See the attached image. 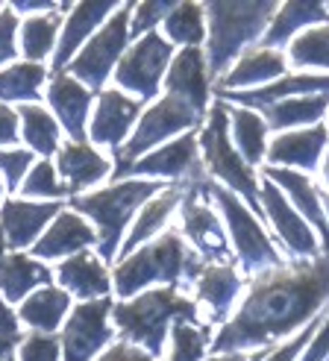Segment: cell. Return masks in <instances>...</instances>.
I'll use <instances>...</instances> for the list:
<instances>
[{
  "mask_svg": "<svg viewBox=\"0 0 329 361\" xmlns=\"http://www.w3.org/2000/svg\"><path fill=\"white\" fill-rule=\"evenodd\" d=\"M164 39L182 47H200L206 39V12L200 4H174L162 21Z\"/></svg>",
  "mask_w": 329,
  "mask_h": 361,
  "instance_id": "cell-36",
  "label": "cell"
},
{
  "mask_svg": "<svg viewBox=\"0 0 329 361\" xmlns=\"http://www.w3.org/2000/svg\"><path fill=\"white\" fill-rule=\"evenodd\" d=\"M329 133L323 123L315 126H303V130H288V133H277L268 144V161L273 168H288V171H312L321 165V156L326 150Z\"/></svg>",
  "mask_w": 329,
  "mask_h": 361,
  "instance_id": "cell-17",
  "label": "cell"
},
{
  "mask_svg": "<svg viewBox=\"0 0 329 361\" xmlns=\"http://www.w3.org/2000/svg\"><path fill=\"white\" fill-rule=\"evenodd\" d=\"M56 279L65 285V294L80 297V300H100L109 294L112 279H109V270L103 267V259L91 256V252H77V256L65 259L56 267Z\"/></svg>",
  "mask_w": 329,
  "mask_h": 361,
  "instance_id": "cell-29",
  "label": "cell"
},
{
  "mask_svg": "<svg viewBox=\"0 0 329 361\" xmlns=\"http://www.w3.org/2000/svg\"><path fill=\"white\" fill-rule=\"evenodd\" d=\"M326 9H329V6H326Z\"/></svg>",
  "mask_w": 329,
  "mask_h": 361,
  "instance_id": "cell-57",
  "label": "cell"
},
{
  "mask_svg": "<svg viewBox=\"0 0 329 361\" xmlns=\"http://www.w3.org/2000/svg\"><path fill=\"white\" fill-rule=\"evenodd\" d=\"M21 194H24V200L39 197L42 203H59L65 197V185H62V179L56 173V165H53L50 159L35 161V165L30 168V173L24 176V183H21Z\"/></svg>",
  "mask_w": 329,
  "mask_h": 361,
  "instance_id": "cell-39",
  "label": "cell"
},
{
  "mask_svg": "<svg viewBox=\"0 0 329 361\" xmlns=\"http://www.w3.org/2000/svg\"><path fill=\"white\" fill-rule=\"evenodd\" d=\"M277 6L280 4H273V0H265V4H206V71L224 74L232 59L244 53L247 44L265 35Z\"/></svg>",
  "mask_w": 329,
  "mask_h": 361,
  "instance_id": "cell-4",
  "label": "cell"
},
{
  "mask_svg": "<svg viewBox=\"0 0 329 361\" xmlns=\"http://www.w3.org/2000/svg\"><path fill=\"white\" fill-rule=\"evenodd\" d=\"M32 168V153L30 150H21V147H6L0 150V173H4L6 185L9 188H18L24 183V176L30 173Z\"/></svg>",
  "mask_w": 329,
  "mask_h": 361,
  "instance_id": "cell-42",
  "label": "cell"
},
{
  "mask_svg": "<svg viewBox=\"0 0 329 361\" xmlns=\"http://www.w3.org/2000/svg\"><path fill=\"white\" fill-rule=\"evenodd\" d=\"M115 326L121 329V338L126 344H133L144 350L150 358L162 355L164 350V338H168V326L186 320L197 323V305L182 297L177 288H150L126 302L112 305Z\"/></svg>",
  "mask_w": 329,
  "mask_h": 361,
  "instance_id": "cell-3",
  "label": "cell"
},
{
  "mask_svg": "<svg viewBox=\"0 0 329 361\" xmlns=\"http://www.w3.org/2000/svg\"><path fill=\"white\" fill-rule=\"evenodd\" d=\"M21 344V329H18V317L9 305L0 300V361H9L12 350Z\"/></svg>",
  "mask_w": 329,
  "mask_h": 361,
  "instance_id": "cell-45",
  "label": "cell"
},
{
  "mask_svg": "<svg viewBox=\"0 0 329 361\" xmlns=\"http://www.w3.org/2000/svg\"><path fill=\"white\" fill-rule=\"evenodd\" d=\"M329 358V314L321 320L318 332L309 341L306 353H300V361H326Z\"/></svg>",
  "mask_w": 329,
  "mask_h": 361,
  "instance_id": "cell-47",
  "label": "cell"
},
{
  "mask_svg": "<svg viewBox=\"0 0 329 361\" xmlns=\"http://www.w3.org/2000/svg\"><path fill=\"white\" fill-rule=\"evenodd\" d=\"M9 9H12L15 15H18V12H27V15H30V12H42V15H44V12H56V4H53V0H15Z\"/></svg>",
  "mask_w": 329,
  "mask_h": 361,
  "instance_id": "cell-50",
  "label": "cell"
},
{
  "mask_svg": "<svg viewBox=\"0 0 329 361\" xmlns=\"http://www.w3.org/2000/svg\"><path fill=\"white\" fill-rule=\"evenodd\" d=\"M56 173L65 185V194H77V191H85L91 185L103 183V179L112 173V165H109V159L100 156L95 147H88V144H59L56 150Z\"/></svg>",
  "mask_w": 329,
  "mask_h": 361,
  "instance_id": "cell-24",
  "label": "cell"
},
{
  "mask_svg": "<svg viewBox=\"0 0 329 361\" xmlns=\"http://www.w3.org/2000/svg\"><path fill=\"white\" fill-rule=\"evenodd\" d=\"M259 203H262V212L268 214V221L273 224V229H277V238L282 241V247L288 252H294L300 259L321 256L318 232L300 218L294 212V206L285 200V194L265 176H262V185H259Z\"/></svg>",
  "mask_w": 329,
  "mask_h": 361,
  "instance_id": "cell-13",
  "label": "cell"
},
{
  "mask_svg": "<svg viewBox=\"0 0 329 361\" xmlns=\"http://www.w3.org/2000/svg\"><path fill=\"white\" fill-rule=\"evenodd\" d=\"M47 80L44 65L15 62L0 71V103H35L42 94V85Z\"/></svg>",
  "mask_w": 329,
  "mask_h": 361,
  "instance_id": "cell-35",
  "label": "cell"
},
{
  "mask_svg": "<svg viewBox=\"0 0 329 361\" xmlns=\"http://www.w3.org/2000/svg\"><path fill=\"white\" fill-rule=\"evenodd\" d=\"M130 15H133V4L118 6L103 21V27L88 39V44L71 59L68 74L77 82H83L88 92L91 88H103L109 74H115L121 56L126 53V42H130Z\"/></svg>",
  "mask_w": 329,
  "mask_h": 361,
  "instance_id": "cell-10",
  "label": "cell"
},
{
  "mask_svg": "<svg viewBox=\"0 0 329 361\" xmlns=\"http://www.w3.org/2000/svg\"><path fill=\"white\" fill-rule=\"evenodd\" d=\"M321 317H323V312H321V314H318L312 323H309V326H303V329H300V335H297V338H291L285 347L273 350V353H270L265 361H294V358L303 353V347L309 344V341H312V335L318 332V326H321Z\"/></svg>",
  "mask_w": 329,
  "mask_h": 361,
  "instance_id": "cell-46",
  "label": "cell"
},
{
  "mask_svg": "<svg viewBox=\"0 0 329 361\" xmlns=\"http://www.w3.org/2000/svg\"><path fill=\"white\" fill-rule=\"evenodd\" d=\"M285 56L280 50H270L262 44H253L250 50H244L239 62H235L227 74L217 82V92H253V88H262L273 80L285 77Z\"/></svg>",
  "mask_w": 329,
  "mask_h": 361,
  "instance_id": "cell-21",
  "label": "cell"
},
{
  "mask_svg": "<svg viewBox=\"0 0 329 361\" xmlns=\"http://www.w3.org/2000/svg\"><path fill=\"white\" fill-rule=\"evenodd\" d=\"M97 361H153L144 350L126 344V341H121V344H112L103 355H97Z\"/></svg>",
  "mask_w": 329,
  "mask_h": 361,
  "instance_id": "cell-49",
  "label": "cell"
},
{
  "mask_svg": "<svg viewBox=\"0 0 329 361\" xmlns=\"http://www.w3.org/2000/svg\"><path fill=\"white\" fill-rule=\"evenodd\" d=\"M321 176H323V183L329 185V141H326V150L321 156Z\"/></svg>",
  "mask_w": 329,
  "mask_h": 361,
  "instance_id": "cell-52",
  "label": "cell"
},
{
  "mask_svg": "<svg viewBox=\"0 0 329 361\" xmlns=\"http://www.w3.org/2000/svg\"><path fill=\"white\" fill-rule=\"evenodd\" d=\"M171 59H174V47L164 35H159V32L141 35L121 56L115 74H112L118 82V92H130L141 103L156 97L164 74H168Z\"/></svg>",
  "mask_w": 329,
  "mask_h": 361,
  "instance_id": "cell-11",
  "label": "cell"
},
{
  "mask_svg": "<svg viewBox=\"0 0 329 361\" xmlns=\"http://www.w3.org/2000/svg\"><path fill=\"white\" fill-rule=\"evenodd\" d=\"M6 247H9V244H6V235H4V226H0V259L6 256Z\"/></svg>",
  "mask_w": 329,
  "mask_h": 361,
  "instance_id": "cell-53",
  "label": "cell"
},
{
  "mask_svg": "<svg viewBox=\"0 0 329 361\" xmlns=\"http://www.w3.org/2000/svg\"><path fill=\"white\" fill-rule=\"evenodd\" d=\"M71 309V297L62 291V288H53V285H44L39 291H32L21 309H18V317H21L27 326H32L35 332H44V335H53L59 329V323L65 320Z\"/></svg>",
  "mask_w": 329,
  "mask_h": 361,
  "instance_id": "cell-32",
  "label": "cell"
},
{
  "mask_svg": "<svg viewBox=\"0 0 329 361\" xmlns=\"http://www.w3.org/2000/svg\"><path fill=\"white\" fill-rule=\"evenodd\" d=\"M18 358H21V361H62L59 341L53 338V335L35 332V335H30L27 341H21Z\"/></svg>",
  "mask_w": 329,
  "mask_h": 361,
  "instance_id": "cell-43",
  "label": "cell"
},
{
  "mask_svg": "<svg viewBox=\"0 0 329 361\" xmlns=\"http://www.w3.org/2000/svg\"><path fill=\"white\" fill-rule=\"evenodd\" d=\"M9 361H12V358H9Z\"/></svg>",
  "mask_w": 329,
  "mask_h": 361,
  "instance_id": "cell-56",
  "label": "cell"
},
{
  "mask_svg": "<svg viewBox=\"0 0 329 361\" xmlns=\"http://www.w3.org/2000/svg\"><path fill=\"white\" fill-rule=\"evenodd\" d=\"M329 21V9L326 4H282L273 12L270 24L262 35V47H285L297 32H303V27H315V24H326Z\"/></svg>",
  "mask_w": 329,
  "mask_h": 361,
  "instance_id": "cell-30",
  "label": "cell"
},
{
  "mask_svg": "<svg viewBox=\"0 0 329 361\" xmlns=\"http://www.w3.org/2000/svg\"><path fill=\"white\" fill-rule=\"evenodd\" d=\"M241 276L232 264H206L200 267V274L194 276L197 300L206 305V323H217L229 314L241 294Z\"/></svg>",
  "mask_w": 329,
  "mask_h": 361,
  "instance_id": "cell-26",
  "label": "cell"
},
{
  "mask_svg": "<svg viewBox=\"0 0 329 361\" xmlns=\"http://www.w3.org/2000/svg\"><path fill=\"white\" fill-rule=\"evenodd\" d=\"M115 9H118L115 0H97V4H80V6L68 9V21L62 27L59 47L53 53V68H56V74L74 59V53H80L83 42L91 39V32H95Z\"/></svg>",
  "mask_w": 329,
  "mask_h": 361,
  "instance_id": "cell-27",
  "label": "cell"
},
{
  "mask_svg": "<svg viewBox=\"0 0 329 361\" xmlns=\"http://www.w3.org/2000/svg\"><path fill=\"white\" fill-rule=\"evenodd\" d=\"M197 168H200L197 135L194 133H186V135L174 138L171 144H162V147H156L148 156H141L138 161H133V165L124 171L121 179H150V176L189 179ZM121 179H118V183H121Z\"/></svg>",
  "mask_w": 329,
  "mask_h": 361,
  "instance_id": "cell-15",
  "label": "cell"
},
{
  "mask_svg": "<svg viewBox=\"0 0 329 361\" xmlns=\"http://www.w3.org/2000/svg\"><path fill=\"white\" fill-rule=\"evenodd\" d=\"M53 270L27 256V252H12V256L0 259V294H4V302H24L32 291L50 285Z\"/></svg>",
  "mask_w": 329,
  "mask_h": 361,
  "instance_id": "cell-28",
  "label": "cell"
},
{
  "mask_svg": "<svg viewBox=\"0 0 329 361\" xmlns=\"http://www.w3.org/2000/svg\"><path fill=\"white\" fill-rule=\"evenodd\" d=\"M62 30L59 12H44V15H27V21L21 24V53L24 62L42 65V59H47L56 44V32Z\"/></svg>",
  "mask_w": 329,
  "mask_h": 361,
  "instance_id": "cell-37",
  "label": "cell"
},
{
  "mask_svg": "<svg viewBox=\"0 0 329 361\" xmlns=\"http://www.w3.org/2000/svg\"><path fill=\"white\" fill-rule=\"evenodd\" d=\"M174 4H162V0H153V4H133V15H130V39H141L148 32H156V27L164 21V15L171 12Z\"/></svg>",
  "mask_w": 329,
  "mask_h": 361,
  "instance_id": "cell-41",
  "label": "cell"
},
{
  "mask_svg": "<svg viewBox=\"0 0 329 361\" xmlns=\"http://www.w3.org/2000/svg\"><path fill=\"white\" fill-rule=\"evenodd\" d=\"M109 314H112V300L109 297L77 305L65 320L59 338L62 361H95V355H100V350L109 347V341H112Z\"/></svg>",
  "mask_w": 329,
  "mask_h": 361,
  "instance_id": "cell-12",
  "label": "cell"
},
{
  "mask_svg": "<svg viewBox=\"0 0 329 361\" xmlns=\"http://www.w3.org/2000/svg\"><path fill=\"white\" fill-rule=\"evenodd\" d=\"M321 206H323V214H326V224H329V194H321Z\"/></svg>",
  "mask_w": 329,
  "mask_h": 361,
  "instance_id": "cell-54",
  "label": "cell"
},
{
  "mask_svg": "<svg viewBox=\"0 0 329 361\" xmlns=\"http://www.w3.org/2000/svg\"><path fill=\"white\" fill-rule=\"evenodd\" d=\"M47 103L53 109V118L62 130L71 135V141L85 144L88 133V109H91V92L77 82L71 74L59 71L47 85Z\"/></svg>",
  "mask_w": 329,
  "mask_h": 361,
  "instance_id": "cell-19",
  "label": "cell"
},
{
  "mask_svg": "<svg viewBox=\"0 0 329 361\" xmlns=\"http://www.w3.org/2000/svg\"><path fill=\"white\" fill-rule=\"evenodd\" d=\"M62 209L59 203H35V200H6L0 209V226H4L6 244L15 250L32 247L42 232L53 224Z\"/></svg>",
  "mask_w": 329,
  "mask_h": 361,
  "instance_id": "cell-22",
  "label": "cell"
},
{
  "mask_svg": "<svg viewBox=\"0 0 329 361\" xmlns=\"http://www.w3.org/2000/svg\"><path fill=\"white\" fill-rule=\"evenodd\" d=\"M164 88H168L171 97L186 100L197 115H203L206 106H209V71H206L203 50L182 47L168 65Z\"/></svg>",
  "mask_w": 329,
  "mask_h": 361,
  "instance_id": "cell-18",
  "label": "cell"
},
{
  "mask_svg": "<svg viewBox=\"0 0 329 361\" xmlns=\"http://www.w3.org/2000/svg\"><path fill=\"white\" fill-rule=\"evenodd\" d=\"M141 100L126 97L118 88H103L97 97V109L88 121V138L103 147H112L115 153L124 147V141L130 138L136 121L141 118Z\"/></svg>",
  "mask_w": 329,
  "mask_h": 361,
  "instance_id": "cell-14",
  "label": "cell"
},
{
  "mask_svg": "<svg viewBox=\"0 0 329 361\" xmlns=\"http://www.w3.org/2000/svg\"><path fill=\"white\" fill-rule=\"evenodd\" d=\"M265 179H270V183L285 194V200L294 206V212L309 226L318 229V241L323 244V256H329V224H326V214L321 206V191L312 179H309V173L288 171V168H265Z\"/></svg>",
  "mask_w": 329,
  "mask_h": 361,
  "instance_id": "cell-16",
  "label": "cell"
},
{
  "mask_svg": "<svg viewBox=\"0 0 329 361\" xmlns=\"http://www.w3.org/2000/svg\"><path fill=\"white\" fill-rule=\"evenodd\" d=\"M209 194L212 200L221 206V214L227 221V229H229V238H232V247L239 252V262L244 267V274L250 276H259L265 270H273L282 264V256L277 244L270 241V235L262 229V224L256 221V214L235 197L232 191H227L224 185H209Z\"/></svg>",
  "mask_w": 329,
  "mask_h": 361,
  "instance_id": "cell-8",
  "label": "cell"
},
{
  "mask_svg": "<svg viewBox=\"0 0 329 361\" xmlns=\"http://www.w3.org/2000/svg\"><path fill=\"white\" fill-rule=\"evenodd\" d=\"M21 138V121H18V112L12 106L0 103V150H6L9 144H15Z\"/></svg>",
  "mask_w": 329,
  "mask_h": 361,
  "instance_id": "cell-48",
  "label": "cell"
},
{
  "mask_svg": "<svg viewBox=\"0 0 329 361\" xmlns=\"http://www.w3.org/2000/svg\"><path fill=\"white\" fill-rule=\"evenodd\" d=\"M227 118H229V130H232V147L239 150V156L247 161L250 168L262 165V159L268 153V123L259 112L227 106Z\"/></svg>",
  "mask_w": 329,
  "mask_h": 361,
  "instance_id": "cell-33",
  "label": "cell"
},
{
  "mask_svg": "<svg viewBox=\"0 0 329 361\" xmlns=\"http://www.w3.org/2000/svg\"><path fill=\"white\" fill-rule=\"evenodd\" d=\"M197 150L203 153V161H200V165H203L206 176H217L227 185V191H232L247 209L262 212L256 171L239 156V150H235L232 141H229L227 103L217 100L209 109L206 123L200 126V135H197Z\"/></svg>",
  "mask_w": 329,
  "mask_h": 361,
  "instance_id": "cell-6",
  "label": "cell"
},
{
  "mask_svg": "<svg viewBox=\"0 0 329 361\" xmlns=\"http://www.w3.org/2000/svg\"><path fill=\"white\" fill-rule=\"evenodd\" d=\"M18 27H21V24H18V15L9 6L0 9V71L12 62L15 53H18V47H15Z\"/></svg>",
  "mask_w": 329,
  "mask_h": 361,
  "instance_id": "cell-44",
  "label": "cell"
},
{
  "mask_svg": "<svg viewBox=\"0 0 329 361\" xmlns=\"http://www.w3.org/2000/svg\"><path fill=\"white\" fill-rule=\"evenodd\" d=\"M164 185L153 179H121V183L109 185L103 191H91L83 197H74V209L80 214H88L97 226V250L100 259H115L121 250L124 229L130 226L133 214L156 197Z\"/></svg>",
  "mask_w": 329,
  "mask_h": 361,
  "instance_id": "cell-5",
  "label": "cell"
},
{
  "mask_svg": "<svg viewBox=\"0 0 329 361\" xmlns=\"http://www.w3.org/2000/svg\"><path fill=\"white\" fill-rule=\"evenodd\" d=\"M221 97H229L241 109L259 112L270 103L291 100V97H306V94H329V74H285L262 88L253 92H217Z\"/></svg>",
  "mask_w": 329,
  "mask_h": 361,
  "instance_id": "cell-23",
  "label": "cell"
},
{
  "mask_svg": "<svg viewBox=\"0 0 329 361\" xmlns=\"http://www.w3.org/2000/svg\"><path fill=\"white\" fill-rule=\"evenodd\" d=\"M0 200H4V179H0Z\"/></svg>",
  "mask_w": 329,
  "mask_h": 361,
  "instance_id": "cell-55",
  "label": "cell"
},
{
  "mask_svg": "<svg viewBox=\"0 0 329 361\" xmlns=\"http://www.w3.org/2000/svg\"><path fill=\"white\" fill-rule=\"evenodd\" d=\"M329 302V256L280 264L253 279L212 347L217 353L270 350L273 341L309 326Z\"/></svg>",
  "mask_w": 329,
  "mask_h": 361,
  "instance_id": "cell-1",
  "label": "cell"
},
{
  "mask_svg": "<svg viewBox=\"0 0 329 361\" xmlns=\"http://www.w3.org/2000/svg\"><path fill=\"white\" fill-rule=\"evenodd\" d=\"M95 244H97V235H95V229L85 224L83 214L59 212L56 218H53V224L42 232V238L32 244V259H39V262L71 259Z\"/></svg>",
  "mask_w": 329,
  "mask_h": 361,
  "instance_id": "cell-20",
  "label": "cell"
},
{
  "mask_svg": "<svg viewBox=\"0 0 329 361\" xmlns=\"http://www.w3.org/2000/svg\"><path fill=\"white\" fill-rule=\"evenodd\" d=\"M200 118H203V115H197L186 100L171 97V94L159 97L150 109L136 121L130 138H126L124 147L115 153V165H118V168H112L115 183L124 176V171L130 168L133 161H138L141 156H148L156 144H164L168 138L186 133V130L194 133V126L200 123Z\"/></svg>",
  "mask_w": 329,
  "mask_h": 361,
  "instance_id": "cell-7",
  "label": "cell"
},
{
  "mask_svg": "<svg viewBox=\"0 0 329 361\" xmlns=\"http://www.w3.org/2000/svg\"><path fill=\"white\" fill-rule=\"evenodd\" d=\"M186 194H182V232L194 244L197 259H203L206 264H229V244L224 235V226L217 221V214L212 212L209 200V185L212 179L206 176L203 165H200L189 179H182Z\"/></svg>",
  "mask_w": 329,
  "mask_h": 361,
  "instance_id": "cell-9",
  "label": "cell"
},
{
  "mask_svg": "<svg viewBox=\"0 0 329 361\" xmlns=\"http://www.w3.org/2000/svg\"><path fill=\"white\" fill-rule=\"evenodd\" d=\"M182 194H186V185H171V188L164 185L156 197H150V200L138 209L130 235L121 241V250H118L121 259H126V256H130V252H136L138 247L150 244L156 235H162V229L168 226L174 209L182 203Z\"/></svg>",
  "mask_w": 329,
  "mask_h": 361,
  "instance_id": "cell-25",
  "label": "cell"
},
{
  "mask_svg": "<svg viewBox=\"0 0 329 361\" xmlns=\"http://www.w3.org/2000/svg\"><path fill=\"white\" fill-rule=\"evenodd\" d=\"M265 350H256V353H217L206 361H262Z\"/></svg>",
  "mask_w": 329,
  "mask_h": 361,
  "instance_id": "cell-51",
  "label": "cell"
},
{
  "mask_svg": "<svg viewBox=\"0 0 329 361\" xmlns=\"http://www.w3.org/2000/svg\"><path fill=\"white\" fill-rule=\"evenodd\" d=\"M329 109V94H306V97H291L270 103L259 115L265 118L268 130L288 133V130H303V126H315Z\"/></svg>",
  "mask_w": 329,
  "mask_h": 361,
  "instance_id": "cell-31",
  "label": "cell"
},
{
  "mask_svg": "<svg viewBox=\"0 0 329 361\" xmlns=\"http://www.w3.org/2000/svg\"><path fill=\"white\" fill-rule=\"evenodd\" d=\"M288 59L297 68H323L329 71V21L297 32L288 42Z\"/></svg>",
  "mask_w": 329,
  "mask_h": 361,
  "instance_id": "cell-38",
  "label": "cell"
},
{
  "mask_svg": "<svg viewBox=\"0 0 329 361\" xmlns=\"http://www.w3.org/2000/svg\"><path fill=\"white\" fill-rule=\"evenodd\" d=\"M203 262L197 252L186 247L177 232H162L150 244L138 247L115 267V291L121 300H133L138 291H148L150 285L179 288L182 282H194Z\"/></svg>",
  "mask_w": 329,
  "mask_h": 361,
  "instance_id": "cell-2",
  "label": "cell"
},
{
  "mask_svg": "<svg viewBox=\"0 0 329 361\" xmlns=\"http://www.w3.org/2000/svg\"><path fill=\"white\" fill-rule=\"evenodd\" d=\"M18 121H21V135L30 144V153L50 159L59 150V123L44 106L24 103L21 109H18Z\"/></svg>",
  "mask_w": 329,
  "mask_h": 361,
  "instance_id": "cell-34",
  "label": "cell"
},
{
  "mask_svg": "<svg viewBox=\"0 0 329 361\" xmlns=\"http://www.w3.org/2000/svg\"><path fill=\"white\" fill-rule=\"evenodd\" d=\"M206 341H209L206 326L179 320L171 326V353L164 361H200V355L206 350Z\"/></svg>",
  "mask_w": 329,
  "mask_h": 361,
  "instance_id": "cell-40",
  "label": "cell"
}]
</instances>
